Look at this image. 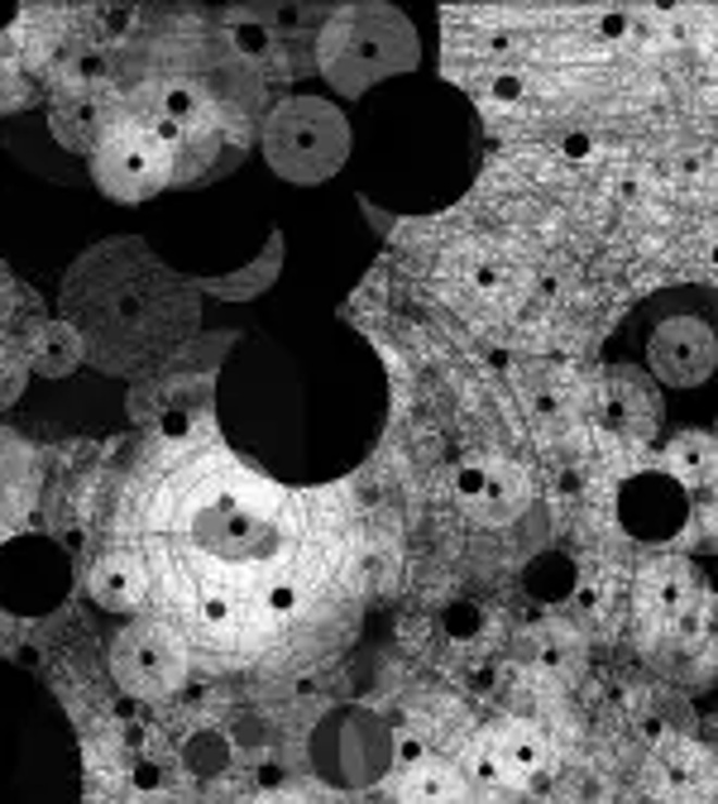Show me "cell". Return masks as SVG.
Segmentation results:
<instances>
[{"label": "cell", "mask_w": 718, "mask_h": 804, "mask_svg": "<svg viewBox=\"0 0 718 804\" xmlns=\"http://www.w3.org/2000/svg\"><path fill=\"white\" fill-rule=\"evenodd\" d=\"M604 364L642 379L670 431L718 426V287L642 297L604 341Z\"/></svg>", "instance_id": "1"}, {"label": "cell", "mask_w": 718, "mask_h": 804, "mask_svg": "<svg viewBox=\"0 0 718 804\" xmlns=\"http://www.w3.org/2000/svg\"><path fill=\"white\" fill-rule=\"evenodd\" d=\"M317 63L345 96H364L379 82L417 67V29L393 5H355L321 29Z\"/></svg>", "instance_id": "2"}, {"label": "cell", "mask_w": 718, "mask_h": 804, "mask_svg": "<svg viewBox=\"0 0 718 804\" xmlns=\"http://www.w3.org/2000/svg\"><path fill=\"white\" fill-rule=\"evenodd\" d=\"M263 159L287 183H321L350 159V125L331 101L293 96L263 125Z\"/></svg>", "instance_id": "3"}, {"label": "cell", "mask_w": 718, "mask_h": 804, "mask_svg": "<svg viewBox=\"0 0 718 804\" xmlns=\"http://www.w3.org/2000/svg\"><path fill=\"white\" fill-rule=\"evenodd\" d=\"M177 144L163 139L159 125L144 120H115L91 149V183L120 207H139V201L159 197L173 177Z\"/></svg>", "instance_id": "4"}, {"label": "cell", "mask_w": 718, "mask_h": 804, "mask_svg": "<svg viewBox=\"0 0 718 804\" xmlns=\"http://www.w3.org/2000/svg\"><path fill=\"white\" fill-rule=\"evenodd\" d=\"M111 670L120 690L139 700H168L187 680V652L159 622H129L111 646Z\"/></svg>", "instance_id": "5"}, {"label": "cell", "mask_w": 718, "mask_h": 804, "mask_svg": "<svg viewBox=\"0 0 718 804\" xmlns=\"http://www.w3.org/2000/svg\"><path fill=\"white\" fill-rule=\"evenodd\" d=\"M685 518H690V488L685 479L666 470L632 474L618 488V522L637 542H670L685 527Z\"/></svg>", "instance_id": "6"}, {"label": "cell", "mask_w": 718, "mask_h": 804, "mask_svg": "<svg viewBox=\"0 0 718 804\" xmlns=\"http://www.w3.org/2000/svg\"><path fill=\"white\" fill-rule=\"evenodd\" d=\"M197 542L225 560H249V556H263V551L273 546V532H269V522L249 518L245 508L221 498L197 518Z\"/></svg>", "instance_id": "7"}, {"label": "cell", "mask_w": 718, "mask_h": 804, "mask_svg": "<svg viewBox=\"0 0 718 804\" xmlns=\"http://www.w3.org/2000/svg\"><path fill=\"white\" fill-rule=\"evenodd\" d=\"M20 345H24L29 369H34V374H44V379H67L72 369L91 355L82 326H77V321H67V317L63 321H39V326L24 335Z\"/></svg>", "instance_id": "8"}, {"label": "cell", "mask_w": 718, "mask_h": 804, "mask_svg": "<svg viewBox=\"0 0 718 804\" xmlns=\"http://www.w3.org/2000/svg\"><path fill=\"white\" fill-rule=\"evenodd\" d=\"M488 747H494L503 786L532 781V776L546 766V738H542V728H532V723H503L498 733L488 738Z\"/></svg>", "instance_id": "9"}, {"label": "cell", "mask_w": 718, "mask_h": 804, "mask_svg": "<svg viewBox=\"0 0 718 804\" xmlns=\"http://www.w3.org/2000/svg\"><path fill=\"white\" fill-rule=\"evenodd\" d=\"M149 594V574L135 556H106L96 560L91 570V598L101 608H115V614H125V608H135L139 598Z\"/></svg>", "instance_id": "10"}, {"label": "cell", "mask_w": 718, "mask_h": 804, "mask_svg": "<svg viewBox=\"0 0 718 804\" xmlns=\"http://www.w3.org/2000/svg\"><path fill=\"white\" fill-rule=\"evenodd\" d=\"M465 488L484 503L494 518H512L518 512V503L527 498V484H522V474H518V465H508V460H488V465H479V474L474 479H465Z\"/></svg>", "instance_id": "11"}, {"label": "cell", "mask_w": 718, "mask_h": 804, "mask_svg": "<svg viewBox=\"0 0 718 804\" xmlns=\"http://www.w3.org/2000/svg\"><path fill=\"white\" fill-rule=\"evenodd\" d=\"M403 804H465V776L446 762H422L407 771Z\"/></svg>", "instance_id": "12"}, {"label": "cell", "mask_w": 718, "mask_h": 804, "mask_svg": "<svg viewBox=\"0 0 718 804\" xmlns=\"http://www.w3.org/2000/svg\"><path fill=\"white\" fill-rule=\"evenodd\" d=\"M106 111L96 101H72V106H58L53 111V135L67 144V149H96L101 144V135H106Z\"/></svg>", "instance_id": "13"}, {"label": "cell", "mask_w": 718, "mask_h": 804, "mask_svg": "<svg viewBox=\"0 0 718 804\" xmlns=\"http://www.w3.org/2000/svg\"><path fill=\"white\" fill-rule=\"evenodd\" d=\"M666 455H670V465H676L685 479H700L714 465V441H709V431H676V436H670V446H666Z\"/></svg>", "instance_id": "14"}, {"label": "cell", "mask_w": 718, "mask_h": 804, "mask_svg": "<svg viewBox=\"0 0 718 804\" xmlns=\"http://www.w3.org/2000/svg\"><path fill=\"white\" fill-rule=\"evenodd\" d=\"M685 594H690V574L680 566H656L646 574V604L656 608V614H680L685 608Z\"/></svg>", "instance_id": "15"}, {"label": "cell", "mask_w": 718, "mask_h": 804, "mask_svg": "<svg viewBox=\"0 0 718 804\" xmlns=\"http://www.w3.org/2000/svg\"><path fill=\"white\" fill-rule=\"evenodd\" d=\"M24 383H29V359H24V345L15 341V335L0 331V412L20 403Z\"/></svg>", "instance_id": "16"}, {"label": "cell", "mask_w": 718, "mask_h": 804, "mask_svg": "<svg viewBox=\"0 0 718 804\" xmlns=\"http://www.w3.org/2000/svg\"><path fill=\"white\" fill-rule=\"evenodd\" d=\"M201 115H207V96H201L197 82H168L163 87V120L168 125H177L187 135V125H197Z\"/></svg>", "instance_id": "17"}, {"label": "cell", "mask_w": 718, "mask_h": 804, "mask_svg": "<svg viewBox=\"0 0 718 804\" xmlns=\"http://www.w3.org/2000/svg\"><path fill=\"white\" fill-rule=\"evenodd\" d=\"M231 39H235V48H239L245 58H255V53H263V48H269V29H263V24H235Z\"/></svg>", "instance_id": "18"}, {"label": "cell", "mask_w": 718, "mask_h": 804, "mask_svg": "<svg viewBox=\"0 0 718 804\" xmlns=\"http://www.w3.org/2000/svg\"><path fill=\"white\" fill-rule=\"evenodd\" d=\"M398 762H403V766H422V762H426V752H422V738H412V733H398Z\"/></svg>", "instance_id": "19"}, {"label": "cell", "mask_w": 718, "mask_h": 804, "mask_svg": "<svg viewBox=\"0 0 718 804\" xmlns=\"http://www.w3.org/2000/svg\"><path fill=\"white\" fill-rule=\"evenodd\" d=\"M494 96H503V101H518V96H522V77H512V72L494 77Z\"/></svg>", "instance_id": "20"}, {"label": "cell", "mask_w": 718, "mask_h": 804, "mask_svg": "<svg viewBox=\"0 0 718 804\" xmlns=\"http://www.w3.org/2000/svg\"><path fill=\"white\" fill-rule=\"evenodd\" d=\"M163 436H187V412H168L163 417Z\"/></svg>", "instance_id": "21"}, {"label": "cell", "mask_w": 718, "mask_h": 804, "mask_svg": "<svg viewBox=\"0 0 718 804\" xmlns=\"http://www.w3.org/2000/svg\"><path fill=\"white\" fill-rule=\"evenodd\" d=\"M201 614H207L211 622H221L225 614H231V608H225V598H207V604H201Z\"/></svg>", "instance_id": "22"}, {"label": "cell", "mask_w": 718, "mask_h": 804, "mask_svg": "<svg viewBox=\"0 0 718 804\" xmlns=\"http://www.w3.org/2000/svg\"><path fill=\"white\" fill-rule=\"evenodd\" d=\"M5 287H10V283H5V269H0V297H5Z\"/></svg>", "instance_id": "23"}, {"label": "cell", "mask_w": 718, "mask_h": 804, "mask_svg": "<svg viewBox=\"0 0 718 804\" xmlns=\"http://www.w3.org/2000/svg\"><path fill=\"white\" fill-rule=\"evenodd\" d=\"M704 804H718V800H704Z\"/></svg>", "instance_id": "24"}]
</instances>
